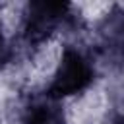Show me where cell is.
Instances as JSON below:
<instances>
[{
	"label": "cell",
	"instance_id": "obj_1",
	"mask_svg": "<svg viewBox=\"0 0 124 124\" xmlns=\"http://www.w3.org/2000/svg\"><path fill=\"white\" fill-rule=\"evenodd\" d=\"M95 79V68L91 60L76 46H66L62 50L60 62L52 74V79L46 87V97L62 101L66 97L85 91Z\"/></svg>",
	"mask_w": 124,
	"mask_h": 124
},
{
	"label": "cell",
	"instance_id": "obj_2",
	"mask_svg": "<svg viewBox=\"0 0 124 124\" xmlns=\"http://www.w3.org/2000/svg\"><path fill=\"white\" fill-rule=\"evenodd\" d=\"M68 12H70V6L62 2H46V0L29 2L23 16V25H21L25 43L29 45L45 43L68 19Z\"/></svg>",
	"mask_w": 124,
	"mask_h": 124
},
{
	"label": "cell",
	"instance_id": "obj_3",
	"mask_svg": "<svg viewBox=\"0 0 124 124\" xmlns=\"http://www.w3.org/2000/svg\"><path fill=\"white\" fill-rule=\"evenodd\" d=\"M58 103L60 101H54L46 95L33 97L23 108L21 122L23 124H66L64 112Z\"/></svg>",
	"mask_w": 124,
	"mask_h": 124
},
{
	"label": "cell",
	"instance_id": "obj_4",
	"mask_svg": "<svg viewBox=\"0 0 124 124\" xmlns=\"http://www.w3.org/2000/svg\"><path fill=\"white\" fill-rule=\"evenodd\" d=\"M8 58H10V48H8L6 35H4V29H2V21H0V70L6 66Z\"/></svg>",
	"mask_w": 124,
	"mask_h": 124
},
{
	"label": "cell",
	"instance_id": "obj_5",
	"mask_svg": "<svg viewBox=\"0 0 124 124\" xmlns=\"http://www.w3.org/2000/svg\"><path fill=\"white\" fill-rule=\"evenodd\" d=\"M107 124H124V112H118V114H114Z\"/></svg>",
	"mask_w": 124,
	"mask_h": 124
}]
</instances>
